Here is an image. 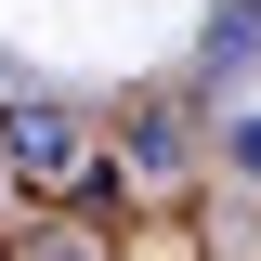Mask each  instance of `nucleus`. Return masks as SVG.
I'll list each match as a JSON object with an SVG mask.
<instances>
[{
	"instance_id": "f257e3e1",
	"label": "nucleus",
	"mask_w": 261,
	"mask_h": 261,
	"mask_svg": "<svg viewBox=\"0 0 261 261\" xmlns=\"http://www.w3.org/2000/svg\"><path fill=\"white\" fill-rule=\"evenodd\" d=\"M0 170H13V183H79V170H92V144H79V118H65V105H13Z\"/></svg>"
},
{
	"instance_id": "f03ea898",
	"label": "nucleus",
	"mask_w": 261,
	"mask_h": 261,
	"mask_svg": "<svg viewBox=\"0 0 261 261\" xmlns=\"http://www.w3.org/2000/svg\"><path fill=\"white\" fill-rule=\"evenodd\" d=\"M248 65H261V0H222V13H209V39H196V79H209V92H235Z\"/></svg>"
},
{
	"instance_id": "7ed1b4c3",
	"label": "nucleus",
	"mask_w": 261,
	"mask_h": 261,
	"mask_svg": "<svg viewBox=\"0 0 261 261\" xmlns=\"http://www.w3.org/2000/svg\"><path fill=\"white\" fill-rule=\"evenodd\" d=\"M130 157L144 170H183V118H130Z\"/></svg>"
},
{
	"instance_id": "20e7f679",
	"label": "nucleus",
	"mask_w": 261,
	"mask_h": 261,
	"mask_svg": "<svg viewBox=\"0 0 261 261\" xmlns=\"http://www.w3.org/2000/svg\"><path fill=\"white\" fill-rule=\"evenodd\" d=\"M235 170H248V183H261V118H235Z\"/></svg>"
},
{
	"instance_id": "39448f33",
	"label": "nucleus",
	"mask_w": 261,
	"mask_h": 261,
	"mask_svg": "<svg viewBox=\"0 0 261 261\" xmlns=\"http://www.w3.org/2000/svg\"><path fill=\"white\" fill-rule=\"evenodd\" d=\"M27 261H105V248H92V235H53V248H27Z\"/></svg>"
},
{
	"instance_id": "423d86ee",
	"label": "nucleus",
	"mask_w": 261,
	"mask_h": 261,
	"mask_svg": "<svg viewBox=\"0 0 261 261\" xmlns=\"http://www.w3.org/2000/svg\"><path fill=\"white\" fill-rule=\"evenodd\" d=\"M0 222H13V170H0Z\"/></svg>"
}]
</instances>
